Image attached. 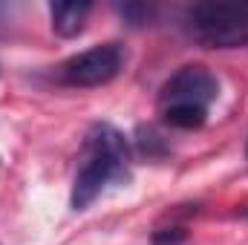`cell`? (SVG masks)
<instances>
[{"instance_id":"obj_4","label":"cell","mask_w":248,"mask_h":245,"mask_svg":"<svg viewBox=\"0 0 248 245\" xmlns=\"http://www.w3.org/2000/svg\"><path fill=\"white\" fill-rule=\"evenodd\" d=\"M219 95V81L208 66L190 63L182 66L179 72H173L162 92H159V107H170V104H196V107H208L211 101H217Z\"/></svg>"},{"instance_id":"obj_2","label":"cell","mask_w":248,"mask_h":245,"mask_svg":"<svg viewBox=\"0 0 248 245\" xmlns=\"http://www.w3.org/2000/svg\"><path fill=\"white\" fill-rule=\"evenodd\" d=\"M187 32L208 49L248 44V3H196L187 9Z\"/></svg>"},{"instance_id":"obj_7","label":"cell","mask_w":248,"mask_h":245,"mask_svg":"<svg viewBox=\"0 0 248 245\" xmlns=\"http://www.w3.org/2000/svg\"><path fill=\"white\" fill-rule=\"evenodd\" d=\"M136 147H139V153L147 156V159H162V156L168 153L165 136H162L159 130H153V127H139V133H136Z\"/></svg>"},{"instance_id":"obj_1","label":"cell","mask_w":248,"mask_h":245,"mask_svg":"<svg viewBox=\"0 0 248 245\" xmlns=\"http://www.w3.org/2000/svg\"><path fill=\"white\" fill-rule=\"evenodd\" d=\"M127 168H130V144L124 133H119L113 124H93L72 182V196H69L72 211H84L90 202H95L110 182L127 179Z\"/></svg>"},{"instance_id":"obj_6","label":"cell","mask_w":248,"mask_h":245,"mask_svg":"<svg viewBox=\"0 0 248 245\" xmlns=\"http://www.w3.org/2000/svg\"><path fill=\"white\" fill-rule=\"evenodd\" d=\"M162 119L165 124L176 127V130H199L208 119V107H196V104H170L162 107Z\"/></svg>"},{"instance_id":"obj_5","label":"cell","mask_w":248,"mask_h":245,"mask_svg":"<svg viewBox=\"0 0 248 245\" xmlns=\"http://www.w3.org/2000/svg\"><path fill=\"white\" fill-rule=\"evenodd\" d=\"M93 12V3L87 0H66V3H52L49 6V17H52V29L61 38H75L84 32L87 17Z\"/></svg>"},{"instance_id":"obj_3","label":"cell","mask_w":248,"mask_h":245,"mask_svg":"<svg viewBox=\"0 0 248 245\" xmlns=\"http://www.w3.org/2000/svg\"><path fill=\"white\" fill-rule=\"evenodd\" d=\"M124 46L122 44H98L93 49H84L61 63V81L66 87H101L110 84L124 66Z\"/></svg>"},{"instance_id":"obj_8","label":"cell","mask_w":248,"mask_h":245,"mask_svg":"<svg viewBox=\"0 0 248 245\" xmlns=\"http://www.w3.org/2000/svg\"><path fill=\"white\" fill-rule=\"evenodd\" d=\"M187 240V234L182 228H162L153 234V245H182Z\"/></svg>"},{"instance_id":"obj_9","label":"cell","mask_w":248,"mask_h":245,"mask_svg":"<svg viewBox=\"0 0 248 245\" xmlns=\"http://www.w3.org/2000/svg\"><path fill=\"white\" fill-rule=\"evenodd\" d=\"M246 159H248V144H246Z\"/></svg>"}]
</instances>
